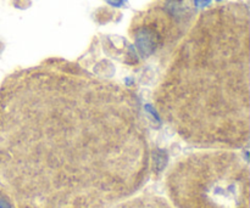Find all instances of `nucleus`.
Masks as SVG:
<instances>
[{
	"mask_svg": "<svg viewBox=\"0 0 250 208\" xmlns=\"http://www.w3.org/2000/svg\"><path fill=\"white\" fill-rule=\"evenodd\" d=\"M249 60L246 5L208 10L176 48L154 94L156 110L187 140L246 143Z\"/></svg>",
	"mask_w": 250,
	"mask_h": 208,
	"instance_id": "1",
	"label": "nucleus"
},
{
	"mask_svg": "<svg viewBox=\"0 0 250 208\" xmlns=\"http://www.w3.org/2000/svg\"><path fill=\"white\" fill-rule=\"evenodd\" d=\"M192 19L183 0H163L132 22V38L143 56H150L177 43Z\"/></svg>",
	"mask_w": 250,
	"mask_h": 208,
	"instance_id": "2",
	"label": "nucleus"
}]
</instances>
